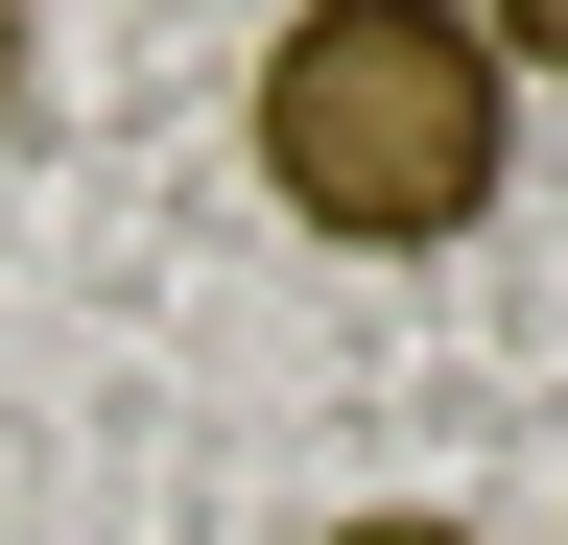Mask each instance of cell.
I'll list each match as a JSON object with an SVG mask.
<instances>
[{
  "label": "cell",
  "instance_id": "6da1fadb",
  "mask_svg": "<svg viewBox=\"0 0 568 545\" xmlns=\"http://www.w3.org/2000/svg\"><path fill=\"white\" fill-rule=\"evenodd\" d=\"M237 143L332 261H450L521 166V72L474 48V0H284Z\"/></svg>",
  "mask_w": 568,
  "mask_h": 545
},
{
  "label": "cell",
  "instance_id": "7a4b0ae2",
  "mask_svg": "<svg viewBox=\"0 0 568 545\" xmlns=\"http://www.w3.org/2000/svg\"><path fill=\"white\" fill-rule=\"evenodd\" d=\"M474 48L497 72H568V0H474Z\"/></svg>",
  "mask_w": 568,
  "mask_h": 545
},
{
  "label": "cell",
  "instance_id": "3957f363",
  "mask_svg": "<svg viewBox=\"0 0 568 545\" xmlns=\"http://www.w3.org/2000/svg\"><path fill=\"white\" fill-rule=\"evenodd\" d=\"M332 545H497V522H450V498H355Z\"/></svg>",
  "mask_w": 568,
  "mask_h": 545
},
{
  "label": "cell",
  "instance_id": "277c9868",
  "mask_svg": "<svg viewBox=\"0 0 568 545\" xmlns=\"http://www.w3.org/2000/svg\"><path fill=\"white\" fill-rule=\"evenodd\" d=\"M24 72H48V48H24V0H0V119H24Z\"/></svg>",
  "mask_w": 568,
  "mask_h": 545
}]
</instances>
